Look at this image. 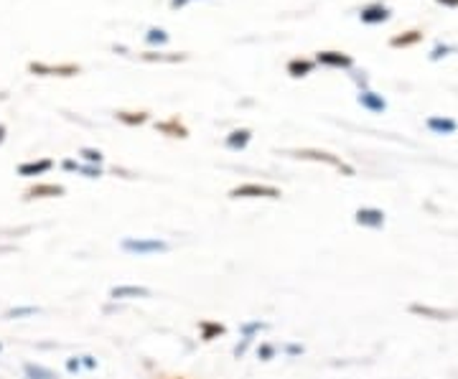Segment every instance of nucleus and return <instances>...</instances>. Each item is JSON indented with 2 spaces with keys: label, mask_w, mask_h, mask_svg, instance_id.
I'll return each instance as SVG.
<instances>
[{
  "label": "nucleus",
  "mask_w": 458,
  "mask_h": 379,
  "mask_svg": "<svg viewBox=\"0 0 458 379\" xmlns=\"http://www.w3.org/2000/svg\"><path fill=\"white\" fill-rule=\"evenodd\" d=\"M229 196L232 199H280V188L265 184H242L234 186Z\"/></svg>",
  "instance_id": "obj_1"
},
{
  "label": "nucleus",
  "mask_w": 458,
  "mask_h": 379,
  "mask_svg": "<svg viewBox=\"0 0 458 379\" xmlns=\"http://www.w3.org/2000/svg\"><path fill=\"white\" fill-rule=\"evenodd\" d=\"M120 247L130 255H156V252H168V245L163 239H140V237H127L120 242Z\"/></svg>",
  "instance_id": "obj_2"
},
{
  "label": "nucleus",
  "mask_w": 458,
  "mask_h": 379,
  "mask_svg": "<svg viewBox=\"0 0 458 379\" xmlns=\"http://www.w3.org/2000/svg\"><path fill=\"white\" fill-rule=\"evenodd\" d=\"M295 158H306V160H321V163H329V166H333V169L339 171H346V173H354V171L349 169V166H344L342 160L336 158V155H331V153H324V151H295L293 153Z\"/></svg>",
  "instance_id": "obj_3"
},
{
  "label": "nucleus",
  "mask_w": 458,
  "mask_h": 379,
  "mask_svg": "<svg viewBox=\"0 0 458 379\" xmlns=\"http://www.w3.org/2000/svg\"><path fill=\"white\" fill-rule=\"evenodd\" d=\"M150 288L143 285H117L110 290V298L112 301H133V298H150Z\"/></svg>",
  "instance_id": "obj_4"
},
{
  "label": "nucleus",
  "mask_w": 458,
  "mask_h": 379,
  "mask_svg": "<svg viewBox=\"0 0 458 379\" xmlns=\"http://www.w3.org/2000/svg\"><path fill=\"white\" fill-rule=\"evenodd\" d=\"M199 334L204 341H214V338L225 336L227 326L225 323H219V321H199Z\"/></svg>",
  "instance_id": "obj_5"
},
{
  "label": "nucleus",
  "mask_w": 458,
  "mask_h": 379,
  "mask_svg": "<svg viewBox=\"0 0 458 379\" xmlns=\"http://www.w3.org/2000/svg\"><path fill=\"white\" fill-rule=\"evenodd\" d=\"M357 224L362 227H382L384 224V214L377 209H359L357 211Z\"/></svg>",
  "instance_id": "obj_6"
},
{
  "label": "nucleus",
  "mask_w": 458,
  "mask_h": 379,
  "mask_svg": "<svg viewBox=\"0 0 458 379\" xmlns=\"http://www.w3.org/2000/svg\"><path fill=\"white\" fill-rule=\"evenodd\" d=\"M31 199H51V196H64V186L56 184H39L34 188H28Z\"/></svg>",
  "instance_id": "obj_7"
},
{
  "label": "nucleus",
  "mask_w": 458,
  "mask_h": 379,
  "mask_svg": "<svg viewBox=\"0 0 458 379\" xmlns=\"http://www.w3.org/2000/svg\"><path fill=\"white\" fill-rule=\"evenodd\" d=\"M51 166H54V163H51L49 158H43V160H36V163H23V166L18 169V173H21V176H39V173H46Z\"/></svg>",
  "instance_id": "obj_8"
},
{
  "label": "nucleus",
  "mask_w": 458,
  "mask_h": 379,
  "mask_svg": "<svg viewBox=\"0 0 458 379\" xmlns=\"http://www.w3.org/2000/svg\"><path fill=\"white\" fill-rule=\"evenodd\" d=\"M318 61H321V64H329V67H351L349 56L336 54V51H324V54H318Z\"/></svg>",
  "instance_id": "obj_9"
},
{
  "label": "nucleus",
  "mask_w": 458,
  "mask_h": 379,
  "mask_svg": "<svg viewBox=\"0 0 458 379\" xmlns=\"http://www.w3.org/2000/svg\"><path fill=\"white\" fill-rule=\"evenodd\" d=\"M387 10L384 8H379V6H372V8H366L364 13H362V21L364 23H379V21H387Z\"/></svg>",
  "instance_id": "obj_10"
},
{
  "label": "nucleus",
  "mask_w": 458,
  "mask_h": 379,
  "mask_svg": "<svg viewBox=\"0 0 458 379\" xmlns=\"http://www.w3.org/2000/svg\"><path fill=\"white\" fill-rule=\"evenodd\" d=\"M247 143H250V130H234V133L227 138V145L234 148V151H237V148H244Z\"/></svg>",
  "instance_id": "obj_11"
},
{
  "label": "nucleus",
  "mask_w": 458,
  "mask_h": 379,
  "mask_svg": "<svg viewBox=\"0 0 458 379\" xmlns=\"http://www.w3.org/2000/svg\"><path fill=\"white\" fill-rule=\"evenodd\" d=\"M31 72H46V74H76V67H43V64H31Z\"/></svg>",
  "instance_id": "obj_12"
},
{
  "label": "nucleus",
  "mask_w": 458,
  "mask_h": 379,
  "mask_svg": "<svg viewBox=\"0 0 458 379\" xmlns=\"http://www.w3.org/2000/svg\"><path fill=\"white\" fill-rule=\"evenodd\" d=\"M158 130H160V133H171L174 138H186V135H189V133H186V127H183L178 120H168V122H160Z\"/></svg>",
  "instance_id": "obj_13"
},
{
  "label": "nucleus",
  "mask_w": 458,
  "mask_h": 379,
  "mask_svg": "<svg viewBox=\"0 0 458 379\" xmlns=\"http://www.w3.org/2000/svg\"><path fill=\"white\" fill-rule=\"evenodd\" d=\"M117 120L125 122V125H143L148 120V115L145 112H117Z\"/></svg>",
  "instance_id": "obj_14"
},
{
  "label": "nucleus",
  "mask_w": 458,
  "mask_h": 379,
  "mask_svg": "<svg viewBox=\"0 0 458 379\" xmlns=\"http://www.w3.org/2000/svg\"><path fill=\"white\" fill-rule=\"evenodd\" d=\"M428 127H430V130H438V133H453V130H456V122H453V120L433 118V120H428Z\"/></svg>",
  "instance_id": "obj_15"
},
{
  "label": "nucleus",
  "mask_w": 458,
  "mask_h": 379,
  "mask_svg": "<svg viewBox=\"0 0 458 379\" xmlns=\"http://www.w3.org/2000/svg\"><path fill=\"white\" fill-rule=\"evenodd\" d=\"M311 67H313V64H311V61H300V59H295V61H291V64H288V72H291L293 76H306L311 72Z\"/></svg>",
  "instance_id": "obj_16"
},
{
  "label": "nucleus",
  "mask_w": 458,
  "mask_h": 379,
  "mask_svg": "<svg viewBox=\"0 0 458 379\" xmlns=\"http://www.w3.org/2000/svg\"><path fill=\"white\" fill-rule=\"evenodd\" d=\"M25 374L31 379H54L49 369H43V367H36V364H25Z\"/></svg>",
  "instance_id": "obj_17"
},
{
  "label": "nucleus",
  "mask_w": 458,
  "mask_h": 379,
  "mask_svg": "<svg viewBox=\"0 0 458 379\" xmlns=\"http://www.w3.org/2000/svg\"><path fill=\"white\" fill-rule=\"evenodd\" d=\"M359 102L364 105V107H372V110H384V100H379V97H375L372 92H366L359 97Z\"/></svg>",
  "instance_id": "obj_18"
},
{
  "label": "nucleus",
  "mask_w": 458,
  "mask_h": 379,
  "mask_svg": "<svg viewBox=\"0 0 458 379\" xmlns=\"http://www.w3.org/2000/svg\"><path fill=\"white\" fill-rule=\"evenodd\" d=\"M420 41V34L417 31H408L405 36H395L392 39V46H410V43Z\"/></svg>",
  "instance_id": "obj_19"
},
{
  "label": "nucleus",
  "mask_w": 458,
  "mask_h": 379,
  "mask_svg": "<svg viewBox=\"0 0 458 379\" xmlns=\"http://www.w3.org/2000/svg\"><path fill=\"white\" fill-rule=\"evenodd\" d=\"M273 354H275V349H273V346H267V344H262L258 349V356L262 359V362H270V359H273Z\"/></svg>",
  "instance_id": "obj_20"
},
{
  "label": "nucleus",
  "mask_w": 458,
  "mask_h": 379,
  "mask_svg": "<svg viewBox=\"0 0 458 379\" xmlns=\"http://www.w3.org/2000/svg\"><path fill=\"white\" fill-rule=\"evenodd\" d=\"M82 155L90 160V163H100V160H102V153L100 151H92V148H84Z\"/></svg>",
  "instance_id": "obj_21"
},
{
  "label": "nucleus",
  "mask_w": 458,
  "mask_h": 379,
  "mask_svg": "<svg viewBox=\"0 0 458 379\" xmlns=\"http://www.w3.org/2000/svg\"><path fill=\"white\" fill-rule=\"evenodd\" d=\"M148 39L150 41H166V34H163V31H150Z\"/></svg>",
  "instance_id": "obj_22"
},
{
  "label": "nucleus",
  "mask_w": 458,
  "mask_h": 379,
  "mask_svg": "<svg viewBox=\"0 0 458 379\" xmlns=\"http://www.w3.org/2000/svg\"><path fill=\"white\" fill-rule=\"evenodd\" d=\"M79 367H82V362H79V359H69V364H67L69 371H76Z\"/></svg>",
  "instance_id": "obj_23"
},
{
  "label": "nucleus",
  "mask_w": 458,
  "mask_h": 379,
  "mask_svg": "<svg viewBox=\"0 0 458 379\" xmlns=\"http://www.w3.org/2000/svg\"><path fill=\"white\" fill-rule=\"evenodd\" d=\"M84 367H87V369H94V359H92V356H84Z\"/></svg>",
  "instance_id": "obj_24"
},
{
  "label": "nucleus",
  "mask_w": 458,
  "mask_h": 379,
  "mask_svg": "<svg viewBox=\"0 0 458 379\" xmlns=\"http://www.w3.org/2000/svg\"><path fill=\"white\" fill-rule=\"evenodd\" d=\"M438 3H443V6H458V0H438Z\"/></svg>",
  "instance_id": "obj_25"
}]
</instances>
